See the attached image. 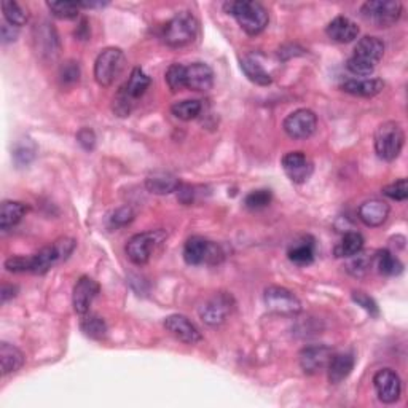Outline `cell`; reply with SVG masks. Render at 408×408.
<instances>
[{
	"label": "cell",
	"mask_w": 408,
	"mask_h": 408,
	"mask_svg": "<svg viewBox=\"0 0 408 408\" xmlns=\"http://www.w3.org/2000/svg\"><path fill=\"white\" fill-rule=\"evenodd\" d=\"M223 10L231 15L247 35H259L264 32L270 21L266 8L255 0H236L223 4Z\"/></svg>",
	"instance_id": "1"
},
{
	"label": "cell",
	"mask_w": 408,
	"mask_h": 408,
	"mask_svg": "<svg viewBox=\"0 0 408 408\" xmlns=\"http://www.w3.org/2000/svg\"><path fill=\"white\" fill-rule=\"evenodd\" d=\"M405 144L404 128L397 121H385L375 131V152L381 160L394 161Z\"/></svg>",
	"instance_id": "2"
},
{
	"label": "cell",
	"mask_w": 408,
	"mask_h": 408,
	"mask_svg": "<svg viewBox=\"0 0 408 408\" xmlns=\"http://www.w3.org/2000/svg\"><path fill=\"white\" fill-rule=\"evenodd\" d=\"M75 241L70 237H61L54 241L51 246L40 249L37 254L30 255V273L34 275H45L54 265L61 264L74 252Z\"/></svg>",
	"instance_id": "3"
},
{
	"label": "cell",
	"mask_w": 408,
	"mask_h": 408,
	"mask_svg": "<svg viewBox=\"0 0 408 408\" xmlns=\"http://www.w3.org/2000/svg\"><path fill=\"white\" fill-rule=\"evenodd\" d=\"M198 34V21L188 11H180V13L171 18L163 29L164 44L179 48L192 44Z\"/></svg>",
	"instance_id": "4"
},
{
	"label": "cell",
	"mask_w": 408,
	"mask_h": 408,
	"mask_svg": "<svg viewBox=\"0 0 408 408\" xmlns=\"http://www.w3.org/2000/svg\"><path fill=\"white\" fill-rule=\"evenodd\" d=\"M166 236L164 230H150L145 233L134 235L125 247L128 259L137 266L145 265L150 260L152 254L155 252V249L166 240Z\"/></svg>",
	"instance_id": "5"
},
{
	"label": "cell",
	"mask_w": 408,
	"mask_h": 408,
	"mask_svg": "<svg viewBox=\"0 0 408 408\" xmlns=\"http://www.w3.org/2000/svg\"><path fill=\"white\" fill-rule=\"evenodd\" d=\"M126 58L120 48L109 47L99 53L94 63V78L101 87H111L125 69Z\"/></svg>",
	"instance_id": "6"
},
{
	"label": "cell",
	"mask_w": 408,
	"mask_h": 408,
	"mask_svg": "<svg viewBox=\"0 0 408 408\" xmlns=\"http://www.w3.org/2000/svg\"><path fill=\"white\" fill-rule=\"evenodd\" d=\"M223 257L225 254L217 242L208 241L201 236L188 237L184 246V260L187 265H217Z\"/></svg>",
	"instance_id": "7"
},
{
	"label": "cell",
	"mask_w": 408,
	"mask_h": 408,
	"mask_svg": "<svg viewBox=\"0 0 408 408\" xmlns=\"http://www.w3.org/2000/svg\"><path fill=\"white\" fill-rule=\"evenodd\" d=\"M365 20L375 24L376 27H391L402 16V4L397 0H371L365 2L361 8Z\"/></svg>",
	"instance_id": "8"
},
{
	"label": "cell",
	"mask_w": 408,
	"mask_h": 408,
	"mask_svg": "<svg viewBox=\"0 0 408 408\" xmlns=\"http://www.w3.org/2000/svg\"><path fill=\"white\" fill-rule=\"evenodd\" d=\"M235 309V298L228 292H218L211 297L203 307L199 308V318L204 324L217 327L228 319V316Z\"/></svg>",
	"instance_id": "9"
},
{
	"label": "cell",
	"mask_w": 408,
	"mask_h": 408,
	"mask_svg": "<svg viewBox=\"0 0 408 408\" xmlns=\"http://www.w3.org/2000/svg\"><path fill=\"white\" fill-rule=\"evenodd\" d=\"M268 311L281 314V316H294L302 311V302L298 297L285 288L279 285H270L265 289L264 295Z\"/></svg>",
	"instance_id": "10"
},
{
	"label": "cell",
	"mask_w": 408,
	"mask_h": 408,
	"mask_svg": "<svg viewBox=\"0 0 408 408\" xmlns=\"http://www.w3.org/2000/svg\"><path fill=\"white\" fill-rule=\"evenodd\" d=\"M283 128L290 139L302 141V139L313 136L316 128H318V117L309 109H298L285 117Z\"/></svg>",
	"instance_id": "11"
},
{
	"label": "cell",
	"mask_w": 408,
	"mask_h": 408,
	"mask_svg": "<svg viewBox=\"0 0 408 408\" xmlns=\"http://www.w3.org/2000/svg\"><path fill=\"white\" fill-rule=\"evenodd\" d=\"M281 166L288 178L294 182V184H304L313 175L314 164L309 160V156L303 152H289L285 154L281 160Z\"/></svg>",
	"instance_id": "12"
},
{
	"label": "cell",
	"mask_w": 408,
	"mask_h": 408,
	"mask_svg": "<svg viewBox=\"0 0 408 408\" xmlns=\"http://www.w3.org/2000/svg\"><path fill=\"white\" fill-rule=\"evenodd\" d=\"M373 386L376 395L383 404H394L400 399L402 381L400 376L392 369L378 370L373 376Z\"/></svg>",
	"instance_id": "13"
},
{
	"label": "cell",
	"mask_w": 408,
	"mask_h": 408,
	"mask_svg": "<svg viewBox=\"0 0 408 408\" xmlns=\"http://www.w3.org/2000/svg\"><path fill=\"white\" fill-rule=\"evenodd\" d=\"M164 328L185 345H198L203 340L199 328L184 314H171L164 319Z\"/></svg>",
	"instance_id": "14"
},
{
	"label": "cell",
	"mask_w": 408,
	"mask_h": 408,
	"mask_svg": "<svg viewBox=\"0 0 408 408\" xmlns=\"http://www.w3.org/2000/svg\"><path fill=\"white\" fill-rule=\"evenodd\" d=\"M333 356L332 350L324 345L308 346L300 352V367L307 375H316L327 369Z\"/></svg>",
	"instance_id": "15"
},
{
	"label": "cell",
	"mask_w": 408,
	"mask_h": 408,
	"mask_svg": "<svg viewBox=\"0 0 408 408\" xmlns=\"http://www.w3.org/2000/svg\"><path fill=\"white\" fill-rule=\"evenodd\" d=\"M383 54H385V44H383V40L373 37V35H365V37L357 42V45L354 47V54H352L351 58L375 69L376 64L381 61Z\"/></svg>",
	"instance_id": "16"
},
{
	"label": "cell",
	"mask_w": 408,
	"mask_h": 408,
	"mask_svg": "<svg viewBox=\"0 0 408 408\" xmlns=\"http://www.w3.org/2000/svg\"><path fill=\"white\" fill-rule=\"evenodd\" d=\"M99 294V284H97L93 278L82 276L78 279L74 294H72V304L77 314H87L89 313V307L93 303L94 298Z\"/></svg>",
	"instance_id": "17"
},
{
	"label": "cell",
	"mask_w": 408,
	"mask_h": 408,
	"mask_svg": "<svg viewBox=\"0 0 408 408\" xmlns=\"http://www.w3.org/2000/svg\"><path fill=\"white\" fill-rule=\"evenodd\" d=\"M214 87V70L204 63L185 66V88L192 91H209Z\"/></svg>",
	"instance_id": "18"
},
{
	"label": "cell",
	"mask_w": 408,
	"mask_h": 408,
	"mask_svg": "<svg viewBox=\"0 0 408 408\" xmlns=\"http://www.w3.org/2000/svg\"><path fill=\"white\" fill-rule=\"evenodd\" d=\"M389 204L381 199H369L359 206V218L367 227H381L389 217Z\"/></svg>",
	"instance_id": "19"
},
{
	"label": "cell",
	"mask_w": 408,
	"mask_h": 408,
	"mask_svg": "<svg viewBox=\"0 0 408 408\" xmlns=\"http://www.w3.org/2000/svg\"><path fill=\"white\" fill-rule=\"evenodd\" d=\"M326 32L337 44H350V42L357 39L359 26L350 18L337 16L328 23Z\"/></svg>",
	"instance_id": "20"
},
{
	"label": "cell",
	"mask_w": 408,
	"mask_h": 408,
	"mask_svg": "<svg viewBox=\"0 0 408 408\" xmlns=\"http://www.w3.org/2000/svg\"><path fill=\"white\" fill-rule=\"evenodd\" d=\"M356 359L352 352H342V354H333L330 362L327 365V376L332 385H340L351 375L354 369Z\"/></svg>",
	"instance_id": "21"
},
{
	"label": "cell",
	"mask_w": 408,
	"mask_h": 408,
	"mask_svg": "<svg viewBox=\"0 0 408 408\" xmlns=\"http://www.w3.org/2000/svg\"><path fill=\"white\" fill-rule=\"evenodd\" d=\"M180 185L182 184L179 178H175L174 174L166 171H155L149 174L147 179H145V188H147L150 193L160 194V197L178 192Z\"/></svg>",
	"instance_id": "22"
},
{
	"label": "cell",
	"mask_w": 408,
	"mask_h": 408,
	"mask_svg": "<svg viewBox=\"0 0 408 408\" xmlns=\"http://www.w3.org/2000/svg\"><path fill=\"white\" fill-rule=\"evenodd\" d=\"M35 45L42 56H51L54 58L59 51V42L56 30L53 29L51 24L42 23L35 27Z\"/></svg>",
	"instance_id": "23"
},
{
	"label": "cell",
	"mask_w": 408,
	"mask_h": 408,
	"mask_svg": "<svg viewBox=\"0 0 408 408\" xmlns=\"http://www.w3.org/2000/svg\"><path fill=\"white\" fill-rule=\"evenodd\" d=\"M383 88H385V83L378 78H351L342 85L345 93L359 97H373L380 94Z\"/></svg>",
	"instance_id": "24"
},
{
	"label": "cell",
	"mask_w": 408,
	"mask_h": 408,
	"mask_svg": "<svg viewBox=\"0 0 408 408\" xmlns=\"http://www.w3.org/2000/svg\"><path fill=\"white\" fill-rule=\"evenodd\" d=\"M24 362H26V357H24L21 350H18L16 346L7 342L0 343V365H2L4 376L15 373L23 367Z\"/></svg>",
	"instance_id": "25"
},
{
	"label": "cell",
	"mask_w": 408,
	"mask_h": 408,
	"mask_svg": "<svg viewBox=\"0 0 408 408\" xmlns=\"http://www.w3.org/2000/svg\"><path fill=\"white\" fill-rule=\"evenodd\" d=\"M27 212V206L20 201H4L0 208V228L8 230L21 222V218Z\"/></svg>",
	"instance_id": "26"
},
{
	"label": "cell",
	"mask_w": 408,
	"mask_h": 408,
	"mask_svg": "<svg viewBox=\"0 0 408 408\" xmlns=\"http://www.w3.org/2000/svg\"><path fill=\"white\" fill-rule=\"evenodd\" d=\"M150 83H152L150 77L145 74L141 67H134L130 74V78H128V82L121 88L125 89V93L130 96L131 99L136 101L149 89Z\"/></svg>",
	"instance_id": "27"
},
{
	"label": "cell",
	"mask_w": 408,
	"mask_h": 408,
	"mask_svg": "<svg viewBox=\"0 0 408 408\" xmlns=\"http://www.w3.org/2000/svg\"><path fill=\"white\" fill-rule=\"evenodd\" d=\"M289 260L298 266L311 265L314 260V242L309 237H303L289 249Z\"/></svg>",
	"instance_id": "28"
},
{
	"label": "cell",
	"mask_w": 408,
	"mask_h": 408,
	"mask_svg": "<svg viewBox=\"0 0 408 408\" xmlns=\"http://www.w3.org/2000/svg\"><path fill=\"white\" fill-rule=\"evenodd\" d=\"M241 69L249 80L259 85V87H268V85L273 83V77L270 75V72L264 69V66L254 58L241 59Z\"/></svg>",
	"instance_id": "29"
},
{
	"label": "cell",
	"mask_w": 408,
	"mask_h": 408,
	"mask_svg": "<svg viewBox=\"0 0 408 408\" xmlns=\"http://www.w3.org/2000/svg\"><path fill=\"white\" fill-rule=\"evenodd\" d=\"M364 249V236L357 231H348L342 237V241L338 242L337 247H335V255L337 257H352L359 252H362Z\"/></svg>",
	"instance_id": "30"
},
{
	"label": "cell",
	"mask_w": 408,
	"mask_h": 408,
	"mask_svg": "<svg viewBox=\"0 0 408 408\" xmlns=\"http://www.w3.org/2000/svg\"><path fill=\"white\" fill-rule=\"evenodd\" d=\"M80 327H82V332L91 340H102V338H106V335H107L106 321L96 313L83 314Z\"/></svg>",
	"instance_id": "31"
},
{
	"label": "cell",
	"mask_w": 408,
	"mask_h": 408,
	"mask_svg": "<svg viewBox=\"0 0 408 408\" xmlns=\"http://www.w3.org/2000/svg\"><path fill=\"white\" fill-rule=\"evenodd\" d=\"M373 264L385 276H397L404 270L402 261L389 251H378L373 257Z\"/></svg>",
	"instance_id": "32"
},
{
	"label": "cell",
	"mask_w": 408,
	"mask_h": 408,
	"mask_svg": "<svg viewBox=\"0 0 408 408\" xmlns=\"http://www.w3.org/2000/svg\"><path fill=\"white\" fill-rule=\"evenodd\" d=\"M203 111V102L198 99H185L179 101L173 104L171 112L175 118H179L182 121H190L198 117V115Z\"/></svg>",
	"instance_id": "33"
},
{
	"label": "cell",
	"mask_w": 408,
	"mask_h": 408,
	"mask_svg": "<svg viewBox=\"0 0 408 408\" xmlns=\"http://www.w3.org/2000/svg\"><path fill=\"white\" fill-rule=\"evenodd\" d=\"M2 11L7 23L15 27L24 26L29 20L27 11L24 10L20 4L13 2V0H5V2H2Z\"/></svg>",
	"instance_id": "34"
},
{
	"label": "cell",
	"mask_w": 408,
	"mask_h": 408,
	"mask_svg": "<svg viewBox=\"0 0 408 408\" xmlns=\"http://www.w3.org/2000/svg\"><path fill=\"white\" fill-rule=\"evenodd\" d=\"M59 83L63 88H70L80 80V66L75 61H66V63L59 67Z\"/></svg>",
	"instance_id": "35"
},
{
	"label": "cell",
	"mask_w": 408,
	"mask_h": 408,
	"mask_svg": "<svg viewBox=\"0 0 408 408\" xmlns=\"http://www.w3.org/2000/svg\"><path fill=\"white\" fill-rule=\"evenodd\" d=\"M48 10L59 20H74L78 16L80 5L78 2H47Z\"/></svg>",
	"instance_id": "36"
},
{
	"label": "cell",
	"mask_w": 408,
	"mask_h": 408,
	"mask_svg": "<svg viewBox=\"0 0 408 408\" xmlns=\"http://www.w3.org/2000/svg\"><path fill=\"white\" fill-rule=\"evenodd\" d=\"M166 83L169 89L173 93H178V91L185 88V66H182L179 63H174L168 67L166 70Z\"/></svg>",
	"instance_id": "37"
},
{
	"label": "cell",
	"mask_w": 408,
	"mask_h": 408,
	"mask_svg": "<svg viewBox=\"0 0 408 408\" xmlns=\"http://www.w3.org/2000/svg\"><path fill=\"white\" fill-rule=\"evenodd\" d=\"M35 156V145L30 142V139H23L16 144L13 150V158L18 166H27Z\"/></svg>",
	"instance_id": "38"
},
{
	"label": "cell",
	"mask_w": 408,
	"mask_h": 408,
	"mask_svg": "<svg viewBox=\"0 0 408 408\" xmlns=\"http://www.w3.org/2000/svg\"><path fill=\"white\" fill-rule=\"evenodd\" d=\"M273 199V194L271 190H266V188H261V190H254L247 194L245 198V204L247 209H252V211H259V209H264L266 206H270Z\"/></svg>",
	"instance_id": "39"
},
{
	"label": "cell",
	"mask_w": 408,
	"mask_h": 408,
	"mask_svg": "<svg viewBox=\"0 0 408 408\" xmlns=\"http://www.w3.org/2000/svg\"><path fill=\"white\" fill-rule=\"evenodd\" d=\"M134 102L136 101L131 99V97L125 93L123 88H120L118 93L113 97V104H112L115 115H117V117H130V113L132 112Z\"/></svg>",
	"instance_id": "40"
},
{
	"label": "cell",
	"mask_w": 408,
	"mask_h": 408,
	"mask_svg": "<svg viewBox=\"0 0 408 408\" xmlns=\"http://www.w3.org/2000/svg\"><path fill=\"white\" fill-rule=\"evenodd\" d=\"M352 260L348 264V271L352 276H362L370 270L371 264H373V257H367L362 252L352 255Z\"/></svg>",
	"instance_id": "41"
},
{
	"label": "cell",
	"mask_w": 408,
	"mask_h": 408,
	"mask_svg": "<svg viewBox=\"0 0 408 408\" xmlns=\"http://www.w3.org/2000/svg\"><path fill=\"white\" fill-rule=\"evenodd\" d=\"M383 194L394 201H407L408 198V182L407 179H399L392 184L383 188Z\"/></svg>",
	"instance_id": "42"
},
{
	"label": "cell",
	"mask_w": 408,
	"mask_h": 408,
	"mask_svg": "<svg viewBox=\"0 0 408 408\" xmlns=\"http://www.w3.org/2000/svg\"><path fill=\"white\" fill-rule=\"evenodd\" d=\"M134 221V212L131 208L128 206H123V208H118L117 211L112 212V216L109 217V222H111V227L113 228H121L130 225Z\"/></svg>",
	"instance_id": "43"
},
{
	"label": "cell",
	"mask_w": 408,
	"mask_h": 408,
	"mask_svg": "<svg viewBox=\"0 0 408 408\" xmlns=\"http://www.w3.org/2000/svg\"><path fill=\"white\" fill-rule=\"evenodd\" d=\"M352 300H354L359 307H362L365 311L370 313V316H378L380 314V309H378V304L371 298L370 295L365 294L362 290H356L352 292Z\"/></svg>",
	"instance_id": "44"
},
{
	"label": "cell",
	"mask_w": 408,
	"mask_h": 408,
	"mask_svg": "<svg viewBox=\"0 0 408 408\" xmlns=\"http://www.w3.org/2000/svg\"><path fill=\"white\" fill-rule=\"evenodd\" d=\"M5 268H7L10 273H30V257H23V255L10 257L5 261Z\"/></svg>",
	"instance_id": "45"
},
{
	"label": "cell",
	"mask_w": 408,
	"mask_h": 408,
	"mask_svg": "<svg viewBox=\"0 0 408 408\" xmlns=\"http://www.w3.org/2000/svg\"><path fill=\"white\" fill-rule=\"evenodd\" d=\"M77 141L85 150H88V152L93 150L96 145V136L93 130H89V128H83V130H80L77 134Z\"/></svg>",
	"instance_id": "46"
},
{
	"label": "cell",
	"mask_w": 408,
	"mask_h": 408,
	"mask_svg": "<svg viewBox=\"0 0 408 408\" xmlns=\"http://www.w3.org/2000/svg\"><path fill=\"white\" fill-rule=\"evenodd\" d=\"M0 34H2L4 44H11V42L18 39V27L11 26L8 23H4L2 27H0Z\"/></svg>",
	"instance_id": "47"
},
{
	"label": "cell",
	"mask_w": 408,
	"mask_h": 408,
	"mask_svg": "<svg viewBox=\"0 0 408 408\" xmlns=\"http://www.w3.org/2000/svg\"><path fill=\"white\" fill-rule=\"evenodd\" d=\"M16 292H18L16 285L4 284L2 285V294H0V297H2V303H7L10 298H13L16 295Z\"/></svg>",
	"instance_id": "48"
},
{
	"label": "cell",
	"mask_w": 408,
	"mask_h": 408,
	"mask_svg": "<svg viewBox=\"0 0 408 408\" xmlns=\"http://www.w3.org/2000/svg\"><path fill=\"white\" fill-rule=\"evenodd\" d=\"M75 35L78 39H82V40H88L89 37V27H88V23L87 20H83L80 26H78V29L75 30Z\"/></svg>",
	"instance_id": "49"
}]
</instances>
